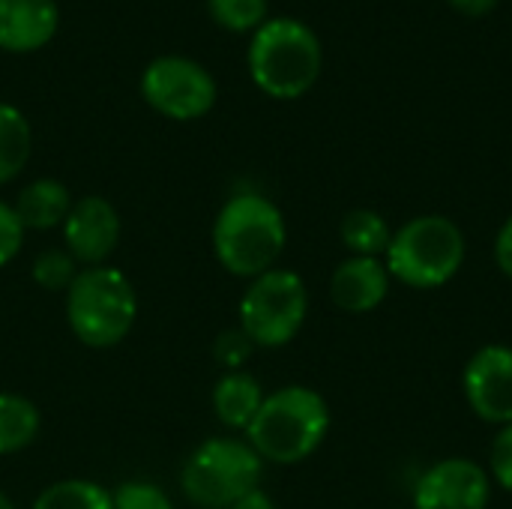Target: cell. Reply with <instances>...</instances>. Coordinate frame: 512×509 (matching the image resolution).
<instances>
[{
  "label": "cell",
  "instance_id": "6da1fadb",
  "mask_svg": "<svg viewBox=\"0 0 512 509\" xmlns=\"http://www.w3.org/2000/svg\"><path fill=\"white\" fill-rule=\"evenodd\" d=\"M288 243L282 210L261 192L231 195L213 222V252L219 264L240 279H258L273 270Z\"/></svg>",
  "mask_w": 512,
  "mask_h": 509
},
{
  "label": "cell",
  "instance_id": "7a4b0ae2",
  "mask_svg": "<svg viewBox=\"0 0 512 509\" xmlns=\"http://www.w3.org/2000/svg\"><path fill=\"white\" fill-rule=\"evenodd\" d=\"M330 432V408L312 387H282L264 396L261 411L246 429L252 450L273 465L306 462Z\"/></svg>",
  "mask_w": 512,
  "mask_h": 509
},
{
  "label": "cell",
  "instance_id": "3957f363",
  "mask_svg": "<svg viewBox=\"0 0 512 509\" xmlns=\"http://www.w3.org/2000/svg\"><path fill=\"white\" fill-rule=\"evenodd\" d=\"M324 66L315 30L297 18H267L249 42V75L273 99L306 96Z\"/></svg>",
  "mask_w": 512,
  "mask_h": 509
},
{
  "label": "cell",
  "instance_id": "277c9868",
  "mask_svg": "<svg viewBox=\"0 0 512 509\" xmlns=\"http://www.w3.org/2000/svg\"><path fill=\"white\" fill-rule=\"evenodd\" d=\"M468 243L462 228L438 213L414 216L408 219L390 240L384 252V267L390 279L417 288L432 291L447 285L465 264Z\"/></svg>",
  "mask_w": 512,
  "mask_h": 509
},
{
  "label": "cell",
  "instance_id": "5b68a950",
  "mask_svg": "<svg viewBox=\"0 0 512 509\" xmlns=\"http://www.w3.org/2000/svg\"><path fill=\"white\" fill-rule=\"evenodd\" d=\"M138 318V294L129 276L99 264L78 270L66 291V321L75 339L87 348L120 345Z\"/></svg>",
  "mask_w": 512,
  "mask_h": 509
},
{
  "label": "cell",
  "instance_id": "8992f818",
  "mask_svg": "<svg viewBox=\"0 0 512 509\" xmlns=\"http://www.w3.org/2000/svg\"><path fill=\"white\" fill-rule=\"evenodd\" d=\"M264 477V459L240 438H210L183 462L180 489L198 509H231Z\"/></svg>",
  "mask_w": 512,
  "mask_h": 509
},
{
  "label": "cell",
  "instance_id": "52a82bcc",
  "mask_svg": "<svg viewBox=\"0 0 512 509\" xmlns=\"http://www.w3.org/2000/svg\"><path fill=\"white\" fill-rule=\"evenodd\" d=\"M309 315L306 282L294 270L273 267L249 282L240 300V330L255 348L288 345Z\"/></svg>",
  "mask_w": 512,
  "mask_h": 509
},
{
  "label": "cell",
  "instance_id": "ba28073f",
  "mask_svg": "<svg viewBox=\"0 0 512 509\" xmlns=\"http://www.w3.org/2000/svg\"><path fill=\"white\" fill-rule=\"evenodd\" d=\"M216 78L192 57L162 54L141 75L144 102L168 120H198L216 105Z\"/></svg>",
  "mask_w": 512,
  "mask_h": 509
},
{
  "label": "cell",
  "instance_id": "9c48e42d",
  "mask_svg": "<svg viewBox=\"0 0 512 509\" xmlns=\"http://www.w3.org/2000/svg\"><path fill=\"white\" fill-rule=\"evenodd\" d=\"M489 498V471L462 456L435 462L414 486V509H486Z\"/></svg>",
  "mask_w": 512,
  "mask_h": 509
},
{
  "label": "cell",
  "instance_id": "30bf717a",
  "mask_svg": "<svg viewBox=\"0 0 512 509\" xmlns=\"http://www.w3.org/2000/svg\"><path fill=\"white\" fill-rule=\"evenodd\" d=\"M468 408L492 426L512 423V348L486 345L480 348L462 375Z\"/></svg>",
  "mask_w": 512,
  "mask_h": 509
},
{
  "label": "cell",
  "instance_id": "8fae6325",
  "mask_svg": "<svg viewBox=\"0 0 512 509\" xmlns=\"http://www.w3.org/2000/svg\"><path fill=\"white\" fill-rule=\"evenodd\" d=\"M120 213L102 195H84L63 222L66 252L87 267H99L120 243Z\"/></svg>",
  "mask_w": 512,
  "mask_h": 509
},
{
  "label": "cell",
  "instance_id": "7c38bea8",
  "mask_svg": "<svg viewBox=\"0 0 512 509\" xmlns=\"http://www.w3.org/2000/svg\"><path fill=\"white\" fill-rule=\"evenodd\" d=\"M54 0H0V48L12 54H30L45 48L57 33Z\"/></svg>",
  "mask_w": 512,
  "mask_h": 509
},
{
  "label": "cell",
  "instance_id": "4fadbf2b",
  "mask_svg": "<svg viewBox=\"0 0 512 509\" xmlns=\"http://www.w3.org/2000/svg\"><path fill=\"white\" fill-rule=\"evenodd\" d=\"M390 291V273L381 258H348L333 270L330 297L348 315H366L384 303Z\"/></svg>",
  "mask_w": 512,
  "mask_h": 509
},
{
  "label": "cell",
  "instance_id": "5bb4252c",
  "mask_svg": "<svg viewBox=\"0 0 512 509\" xmlns=\"http://www.w3.org/2000/svg\"><path fill=\"white\" fill-rule=\"evenodd\" d=\"M18 222L24 225V231H51V228H63L69 210H72V195L60 180L51 177H39L33 183H27L15 204H12Z\"/></svg>",
  "mask_w": 512,
  "mask_h": 509
},
{
  "label": "cell",
  "instance_id": "9a60e30c",
  "mask_svg": "<svg viewBox=\"0 0 512 509\" xmlns=\"http://www.w3.org/2000/svg\"><path fill=\"white\" fill-rule=\"evenodd\" d=\"M264 405V390L258 384V378H252L249 372H228L216 381L213 387V411L219 417L222 426L228 429H249L255 414Z\"/></svg>",
  "mask_w": 512,
  "mask_h": 509
},
{
  "label": "cell",
  "instance_id": "2e32d148",
  "mask_svg": "<svg viewBox=\"0 0 512 509\" xmlns=\"http://www.w3.org/2000/svg\"><path fill=\"white\" fill-rule=\"evenodd\" d=\"M42 429L39 408L18 396V393H0V456H15L27 450Z\"/></svg>",
  "mask_w": 512,
  "mask_h": 509
},
{
  "label": "cell",
  "instance_id": "e0dca14e",
  "mask_svg": "<svg viewBox=\"0 0 512 509\" xmlns=\"http://www.w3.org/2000/svg\"><path fill=\"white\" fill-rule=\"evenodd\" d=\"M342 243L354 258H378L387 252L393 231L387 225V219L375 210H351L342 219Z\"/></svg>",
  "mask_w": 512,
  "mask_h": 509
},
{
  "label": "cell",
  "instance_id": "ac0fdd59",
  "mask_svg": "<svg viewBox=\"0 0 512 509\" xmlns=\"http://www.w3.org/2000/svg\"><path fill=\"white\" fill-rule=\"evenodd\" d=\"M30 141L27 117L15 105L0 102V186L24 171L30 159Z\"/></svg>",
  "mask_w": 512,
  "mask_h": 509
},
{
  "label": "cell",
  "instance_id": "d6986e66",
  "mask_svg": "<svg viewBox=\"0 0 512 509\" xmlns=\"http://www.w3.org/2000/svg\"><path fill=\"white\" fill-rule=\"evenodd\" d=\"M33 509H114V501L93 480H60L33 501Z\"/></svg>",
  "mask_w": 512,
  "mask_h": 509
},
{
  "label": "cell",
  "instance_id": "ffe728a7",
  "mask_svg": "<svg viewBox=\"0 0 512 509\" xmlns=\"http://www.w3.org/2000/svg\"><path fill=\"white\" fill-rule=\"evenodd\" d=\"M207 12L219 27L246 33L267 21V0H207Z\"/></svg>",
  "mask_w": 512,
  "mask_h": 509
},
{
  "label": "cell",
  "instance_id": "44dd1931",
  "mask_svg": "<svg viewBox=\"0 0 512 509\" xmlns=\"http://www.w3.org/2000/svg\"><path fill=\"white\" fill-rule=\"evenodd\" d=\"M78 276V261L66 249H45L33 261V282L45 291H69Z\"/></svg>",
  "mask_w": 512,
  "mask_h": 509
},
{
  "label": "cell",
  "instance_id": "7402d4cb",
  "mask_svg": "<svg viewBox=\"0 0 512 509\" xmlns=\"http://www.w3.org/2000/svg\"><path fill=\"white\" fill-rule=\"evenodd\" d=\"M114 509H174L168 492L147 480H129L117 492H111Z\"/></svg>",
  "mask_w": 512,
  "mask_h": 509
},
{
  "label": "cell",
  "instance_id": "603a6c76",
  "mask_svg": "<svg viewBox=\"0 0 512 509\" xmlns=\"http://www.w3.org/2000/svg\"><path fill=\"white\" fill-rule=\"evenodd\" d=\"M489 465H492V480L512 492V423L501 426V432L492 441V453H489Z\"/></svg>",
  "mask_w": 512,
  "mask_h": 509
},
{
  "label": "cell",
  "instance_id": "cb8c5ba5",
  "mask_svg": "<svg viewBox=\"0 0 512 509\" xmlns=\"http://www.w3.org/2000/svg\"><path fill=\"white\" fill-rule=\"evenodd\" d=\"M21 243H24V225L18 222L12 204L0 201V267H6L21 252Z\"/></svg>",
  "mask_w": 512,
  "mask_h": 509
},
{
  "label": "cell",
  "instance_id": "d4e9b609",
  "mask_svg": "<svg viewBox=\"0 0 512 509\" xmlns=\"http://www.w3.org/2000/svg\"><path fill=\"white\" fill-rule=\"evenodd\" d=\"M252 342L246 339V333L243 330H228V333H222L219 339H216V360L222 363V366H228L231 372H240V366H243V360L252 354Z\"/></svg>",
  "mask_w": 512,
  "mask_h": 509
},
{
  "label": "cell",
  "instance_id": "484cf974",
  "mask_svg": "<svg viewBox=\"0 0 512 509\" xmlns=\"http://www.w3.org/2000/svg\"><path fill=\"white\" fill-rule=\"evenodd\" d=\"M495 261H498L501 273L512 279V216L501 225V231L495 237Z\"/></svg>",
  "mask_w": 512,
  "mask_h": 509
},
{
  "label": "cell",
  "instance_id": "4316f807",
  "mask_svg": "<svg viewBox=\"0 0 512 509\" xmlns=\"http://www.w3.org/2000/svg\"><path fill=\"white\" fill-rule=\"evenodd\" d=\"M456 12H462V15H468V18H483V15H489L495 6H498V0H447Z\"/></svg>",
  "mask_w": 512,
  "mask_h": 509
},
{
  "label": "cell",
  "instance_id": "83f0119b",
  "mask_svg": "<svg viewBox=\"0 0 512 509\" xmlns=\"http://www.w3.org/2000/svg\"><path fill=\"white\" fill-rule=\"evenodd\" d=\"M231 509H276V504H273V498L267 492L255 489V492H249L243 501H237Z\"/></svg>",
  "mask_w": 512,
  "mask_h": 509
},
{
  "label": "cell",
  "instance_id": "f1b7e54d",
  "mask_svg": "<svg viewBox=\"0 0 512 509\" xmlns=\"http://www.w3.org/2000/svg\"><path fill=\"white\" fill-rule=\"evenodd\" d=\"M0 509H18V507L12 504V498H6V495L0 492Z\"/></svg>",
  "mask_w": 512,
  "mask_h": 509
}]
</instances>
